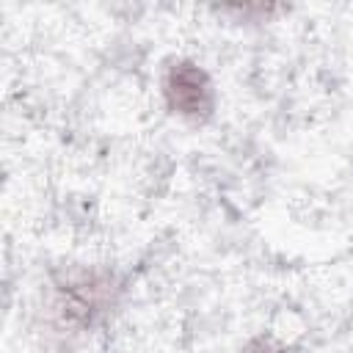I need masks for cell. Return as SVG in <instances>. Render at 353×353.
<instances>
[{
  "label": "cell",
  "instance_id": "cell-3",
  "mask_svg": "<svg viewBox=\"0 0 353 353\" xmlns=\"http://www.w3.org/2000/svg\"><path fill=\"white\" fill-rule=\"evenodd\" d=\"M248 353H279V350H270V347H268L265 342H259V345H256V347H251Z\"/></svg>",
  "mask_w": 353,
  "mask_h": 353
},
{
  "label": "cell",
  "instance_id": "cell-1",
  "mask_svg": "<svg viewBox=\"0 0 353 353\" xmlns=\"http://www.w3.org/2000/svg\"><path fill=\"white\" fill-rule=\"evenodd\" d=\"M163 91H165L168 108L188 119L210 116L212 102H215L210 77L204 74V69H199L196 63H188V61H176L174 66H168Z\"/></svg>",
  "mask_w": 353,
  "mask_h": 353
},
{
  "label": "cell",
  "instance_id": "cell-2",
  "mask_svg": "<svg viewBox=\"0 0 353 353\" xmlns=\"http://www.w3.org/2000/svg\"><path fill=\"white\" fill-rule=\"evenodd\" d=\"M113 284L110 279H99V276H83L77 281H69L61 287V312L69 320L77 323H94L99 314H105L108 301H110Z\"/></svg>",
  "mask_w": 353,
  "mask_h": 353
}]
</instances>
